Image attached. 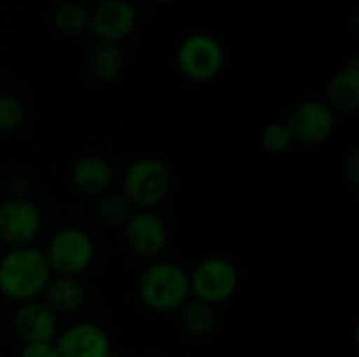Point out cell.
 I'll list each match as a JSON object with an SVG mask.
<instances>
[{
  "label": "cell",
  "mask_w": 359,
  "mask_h": 357,
  "mask_svg": "<svg viewBox=\"0 0 359 357\" xmlns=\"http://www.w3.org/2000/svg\"><path fill=\"white\" fill-rule=\"evenodd\" d=\"M25 107L13 93H0V133H11L21 126Z\"/></svg>",
  "instance_id": "obj_20"
},
{
  "label": "cell",
  "mask_w": 359,
  "mask_h": 357,
  "mask_svg": "<svg viewBox=\"0 0 359 357\" xmlns=\"http://www.w3.org/2000/svg\"><path fill=\"white\" fill-rule=\"evenodd\" d=\"M175 61L189 82L204 84L221 74L225 65V48L212 34L194 32L179 42Z\"/></svg>",
  "instance_id": "obj_3"
},
{
  "label": "cell",
  "mask_w": 359,
  "mask_h": 357,
  "mask_svg": "<svg viewBox=\"0 0 359 357\" xmlns=\"http://www.w3.org/2000/svg\"><path fill=\"white\" fill-rule=\"evenodd\" d=\"M238 286H240V271L225 257L204 259L189 276L191 295L210 307L229 301L238 292Z\"/></svg>",
  "instance_id": "obj_6"
},
{
  "label": "cell",
  "mask_w": 359,
  "mask_h": 357,
  "mask_svg": "<svg viewBox=\"0 0 359 357\" xmlns=\"http://www.w3.org/2000/svg\"><path fill=\"white\" fill-rule=\"evenodd\" d=\"M328 107L341 114H353L359 107V59L353 57L339 69L326 86Z\"/></svg>",
  "instance_id": "obj_14"
},
{
  "label": "cell",
  "mask_w": 359,
  "mask_h": 357,
  "mask_svg": "<svg viewBox=\"0 0 359 357\" xmlns=\"http://www.w3.org/2000/svg\"><path fill=\"white\" fill-rule=\"evenodd\" d=\"M139 23L137 6L130 0H99L90 11L88 32L97 42L120 44L126 40Z\"/></svg>",
  "instance_id": "obj_7"
},
{
  "label": "cell",
  "mask_w": 359,
  "mask_h": 357,
  "mask_svg": "<svg viewBox=\"0 0 359 357\" xmlns=\"http://www.w3.org/2000/svg\"><path fill=\"white\" fill-rule=\"evenodd\" d=\"M334 112L318 99H305L297 103L286 118L292 141L303 145H320L328 141L334 133Z\"/></svg>",
  "instance_id": "obj_8"
},
{
  "label": "cell",
  "mask_w": 359,
  "mask_h": 357,
  "mask_svg": "<svg viewBox=\"0 0 359 357\" xmlns=\"http://www.w3.org/2000/svg\"><path fill=\"white\" fill-rule=\"evenodd\" d=\"M124 63H126V57H124V50L120 48V44L99 42L88 53V72L93 78H97L101 82L116 80L122 74Z\"/></svg>",
  "instance_id": "obj_16"
},
{
  "label": "cell",
  "mask_w": 359,
  "mask_h": 357,
  "mask_svg": "<svg viewBox=\"0 0 359 357\" xmlns=\"http://www.w3.org/2000/svg\"><path fill=\"white\" fill-rule=\"evenodd\" d=\"M139 297L151 311H179L191 297L189 274L168 261L151 263L139 278Z\"/></svg>",
  "instance_id": "obj_2"
},
{
  "label": "cell",
  "mask_w": 359,
  "mask_h": 357,
  "mask_svg": "<svg viewBox=\"0 0 359 357\" xmlns=\"http://www.w3.org/2000/svg\"><path fill=\"white\" fill-rule=\"evenodd\" d=\"M130 202L124 198V194H105L101 196L99 204H97V217L103 225L109 227H124V223L128 221L130 213Z\"/></svg>",
  "instance_id": "obj_19"
},
{
  "label": "cell",
  "mask_w": 359,
  "mask_h": 357,
  "mask_svg": "<svg viewBox=\"0 0 359 357\" xmlns=\"http://www.w3.org/2000/svg\"><path fill=\"white\" fill-rule=\"evenodd\" d=\"M13 330L23 345L53 343L57 339V314L44 301H25L13 314Z\"/></svg>",
  "instance_id": "obj_11"
},
{
  "label": "cell",
  "mask_w": 359,
  "mask_h": 357,
  "mask_svg": "<svg viewBox=\"0 0 359 357\" xmlns=\"http://www.w3.org/2000/svg\"><path fill=\"white\" fill-rule=\"evenodd\" d=\"M109 357H122V356H114V353H111V356H109Z\"/></svg>",
  "instance_id": "obj_24"
},
{
  "label": "cell",
  "mask_w": 359,
  "mask_h": 357,
  "mask_svg": "<svg viewBox=\"0 0 359 357\" xmlns=\"http://www.w3.org/2000/svg\"><path fill=\"white\" fill-rule=\"evenodd\" d=\"M42 227V215L38 206L23 198L15 196L0 204V240L11 248L29 246Z\"/></svg>",
  "instance_id": "obj_9"
},
{
  "label": "cell",
  "mask_w": 359,
  "mask_h": 357,
  "mask_svg": "<svg viewBox=\"0 0 359 357\" xmlns=\"http://www.w3.org/2000/svg\"><path fill=\"white\" fill-rule=\"evenodd\" d=\"M292 143L294 141L286 122H269L261 133V145L269 154H284Z\"/></svg>",
  "instance_id": "obj_21"
},
{
  "label": "cell",
  "mask_w": 359,
  "mask_h": 357,
  "mask_svg": "<svg viewBox=\"0 0 359 357\" xmlns=\"http://www.w3.org/2000/svg\"><path fill=\"white\" fill-rule=\"evenodd\" d=\"M72 185L84 196H105L114 181V170L101 156H82L72 166Z\"/></svg>",
  "instance_id": "obj_13"
},
{
  "label": "cell",
  "mask_w": 359,
  "mask_h": 357,
  "mask_svg": "<svg viewBox=\"0 0 359 357\" xmlns=\"http://www.w3.org/2000/svg\"><path fill=\"white\" fill-rule=\"evenodd\" d=\"M44 303L55 314H76L86 303V288L78 278H50L44 288Z\"/></svg>",
  "instance_id": "obj_15"
},
{
  "label": "cell",
  "mask_w": 359,
  "mask_h": 357,
  "mask_svg": "<svg viewBox=\"0 0 359 357\" xmlns=\"http://www.w3.org/2000/svg\"><path fill=\"white\" fill-rule=\"evenodd\" d=\"M50 278L53 271L44 250H38L32 244L11 248L0 259V292L15 303L36 301L44 295Z\"/></svg>",
  "instance_id": "obj_1"
},
{
  "label": "cell",
  "mask_w": 359,
  "mask_h": 357,
  "mask_svg": "<svg viewBox=\"0 0 359 357\" xmlns=\"http://www.w3.org/2000/svg\"><path fill=\"white\" fill-rule=\"evenodd\" d=\"M44 257L53 274L78 278L95 259V242L86 231L78 227H65L48 240Z\"/></svg>",
  "instance_id": "obj_5"
},
{
  "label": "cell",
  "mask_w": 359,
  "mask_h": 357,
  "mask_svg": "<svg viewBox=\"0 0 359 357\" xmlns=\"http://www.w3.org/2000/svg\"><path fill=\"white\" fill-rule=\"evenodd\" d=\"M147 2H151V4H166V2H170V0H147Z\"/></svg>",
  "instance_id": "obj_23"
},
{
  "label": "cell",
  "mask_w": 359,
  "mask_h": 357,
  "mask_svg": "<svg viewBox=\"0 0 359 357\" xmlns=\"http://www.w3.org/2000/svg\"><path fill=\"white\" fill-rule=\"evenodd\" d=\"M124 240L141 259H156L168 244V229L154 210H137L124 223Z\"/></svg>",
  "instance_id": "obj_10"
},
{
  "label": "cell",
  "mask_w": 359,
  "mask_h": 357,
  "mask_svg": "<svg viewBox=\"0 0 359 357\" xmlns=\"http://www.w3.org/2000/svg\"><path fill=\"white\" fill-rule=\"evenodd\" d=\"M179 320H181V326L183 330L189 335V337H206L212 328H215V322H217V316H215V309L198 299H189L181 309H179Z\"/></svg>",
  "instance_id": "obj_18"
},
{
  "label": "cell",
  "mask_w": 359,
  "mask_h": 357,
  "mask_svg": "<svg viewBox=\"0 0 359 357\" xmlns=\"http://www.w3.org/2000/svg\"><path fill=\"white\" fill-rule=\"evenodd\" d=\"M170 170L158 158L135 160L124 175V198L139 210H154L170 191Z\"/></svg>",
  "instance_id": "obj_4"
},
{
  "label": "cell",
  "mask_w": 359,
  "mask_h": 357,
  "mask_svg": "<svg viewBox=\"0 0 359 357\" xmlns=\"http://www.w3.org/2000/svg\"><path fill=\"white\" fill-rule=\"evenodd\" d=\"M19 357H57L55 341L53 343H29V345H23Z\"/></svg>",
  "instance_id": "obj_22"
},
{
  "label": "cell",
  "mask_w": 359,
  "mask_h": 357,
  "mask_svg": "<svg viewBox=\"0 0 359 357\" xmlns=\"http://www.w3.org/2000/svg\"><path fill=\"white\" fill-rule=\"evenodd\" d=\"M57 357H109L111 341L109 335L90 322H80L65 328L55 339Z\"/></svg>",
  "instance_id": "obj_12"
},
{
  "label": "cell",
  "mask_w": 359,
  "mask_h": 357,
  "mask_svg": "<svg viewBox=\"0 0 359 357\" xmlns=\"http://www.w3.org/2000/svg\"><path fill=\"white\" fill-rule=\"evenodd\" d=\"M90 11L80 2H61L50 15V23L57 34L65 38H78L88 32Z\"/></svg>",
  "instance_id": "obj_17"
}]
</instances>
